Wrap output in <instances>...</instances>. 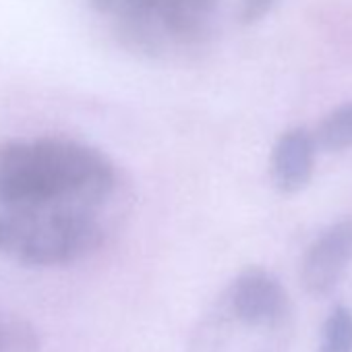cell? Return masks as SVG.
Instances as JSON below:
<instances>
[{"mask_svg":"<svg viewBox=\"0 0 352 352\" xmlns=\"http://www.w3.org/2000/svg\"><path fill=\"white\" fill-rule=\"evenodd\" d=\"M0 352H38L34 329L19 317L0 309Z\"/></svg>","mask_w":352,"mask_h":352,"instance_id":"obj_9","label":"cell"},{"mask_svg":"<svg viewBox=\"0 0 352 352\" xmlns=\"http://www.w3.org/2000/svg\"><path fill=\"white\" fill-rule=\"evenodd\" d=\"M319 352H352V311L338 305L323 323Z\"/></svg>","mask_w":352,"mask_h":352,"instance_id":"obj_8","label":"cell"},{"mask_svg":"<svg viewBox=\"0 0 352 352\" xmlns=\"http://www.w3.org/2000/svg\"><path fill=\"white\" fill-rule=\"evenodd\" d=\"M290 325L284 286L270 272L249 267L197 325L185 352H286Z\"/></svg>","mask_w":352,"mask_h":352,"instance_id":"obj_2","label":"cell"},{"mask_svg":"<svg viewBox=\"0 0 352 352\" xmlns=\"http://www.w3.org/2000/svg\"><path fill=\"white\" fill-rule=\"evenodd\" d=\"M317 141L307 129H290L280 135L272 151V176L284 193H298L313 176Z\"/></svg>","mask_w":352,"mask_h":352,"instance_id":"obj_4","label":"cell"},{"mask_svg":"<svg viewBox=\"0 0 352 352\" xmlns=\"http://www.w3.org/2000/svg\"><path fill=\"white\" fill-rule=\"evenodd\" d=\"M278 0H243V7H241V21L245 25L257 23L261 21L272 9Z\"/></svg>","mask_w":352,"mask_h":352,"instance_id":"obj_10","label":"cell"},{"mask_svg":"<svg viewBox=\"0 0 352 352\" xmlns=\"http://www.w3.org/2000/svg\"><path fill=\"white\" fill-rule=\"evenodd\" d=\"M216 0H162L155 23L174 36H191L208 21Z\"/></svg>","mask_w":352,"mask_h":352,"instance_id":"obj_6","label":"cell"},{"mask_svg":"<svg viewBox=\"0 0 352 352\" xmlns=\"http://www.w3.org/2000/svg\"><path fill=\"white\" fill-rule=\"evenodd\" d=\"M352 261V220H340L327 226L309 247L300 280L307 292L321 296L327 294L342 280Z\"/></svg>","mask_w":352,"mask_h":352,"instance_id":"obj_3","label":"cell"},{"mask_svg":"<svg viewBox=\"0 0 352 352\" xmlns=\"http://www.w3.org/2000/svg\"><path fill=\"white\" fill-rule=\"evenodd\" d=\"M313 135L317 147L325 151H342L352 147V102L331 110Z\"/></svg>","mask_w":352,"mask_h":352,"instance_id":"obj_7","label":"cell"},{"mask_svg":"<svg viewBox=\"0 0 352 352\" xmlns=\"http://www.w3.org/2000/svg\"><path fill=\"white\" fill-rule=\"evenodd\" d=\"M116 193L114 164L67 137L0 145V253L34 267L65 265L104 239Z\"/></svg>","mask_w":352,"mask_h":352,"instance_id":"obj_1","label":"cell"},{"mask_svg":"<svg viewBox=\"0 0 352 352\" xmlns=\"http://www.w3.org/2000/svg\"><path fill=\"white\" fill-rule=\"evenodd\" d=\"M91 3L100 13L114 19L126 38L139 44L151 42L162 0H91Z\"/></svg>","mask_w":352,"mask_h":352,"instance_id":"obj_5","label":"cell"}]
</instances>
